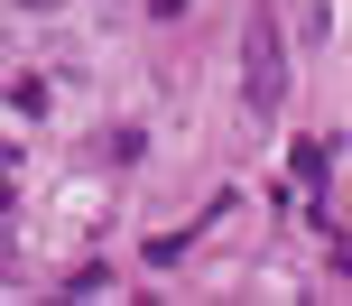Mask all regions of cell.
Returning a JSON list of instances; mask_svg holds the SVG:
<instances>
[{"mask_svg":"<svg viewBox=\"0 0 352 306\" xmlns=\"http://www.w3.org/2000/svg\"><path fill=\"white\" fill-rule=\"evenodd\" d=\"M278 102H287V37H278V10L250 0V28H241V111H250V130L278 121Z\"/></svg>","mask_w":352,"mask_h":306,"instance_id":"cell-1","label":"cell"},{"mask_svg":"<svg viewBox=\"0 0 352 306\" xmlns=\"http://www.w3.org/2000/svg\"><path fill=\"white\" fill-rule=\"evenodd\" d=\"M287 167H297V186H316V195H324V186H334V140H297V149H287Z\"/></svg>","mask_w":352,"mask_h":306,"instance_id":"cell-2","label":"cell"},{"mask_svg":"<svg viewBox=\"0 0 352 306\" xmlns=\"http://www.w3.org/2000/svg\"><path fill=\"white\" fill-rule=\"evenodd\" d=\"M195 10V0H148V19H186Z\"/></svg>","mask_w":352,"mask_h":306,"instance_id":"cell-3","label":"cell"}]
</instances>
